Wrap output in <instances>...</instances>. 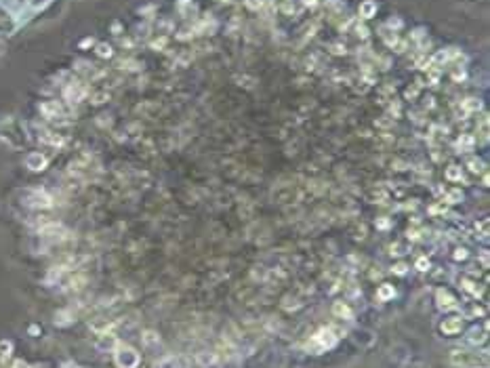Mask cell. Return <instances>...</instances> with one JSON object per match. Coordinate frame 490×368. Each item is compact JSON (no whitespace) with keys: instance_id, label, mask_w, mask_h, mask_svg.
<instances>
[{"instance_id":"23","label":"cell","mask_w":490,"mask_h":368,"mask_svg":"<svg viewBox=\"0 0 490 368\" xmlns=\"http://www.w3.org/2000/svg\"><path fill=\"white\" fill-rule=\"evenodd\" d=\"M469 168H472L473 173H482V162L480 160H469Z\"/></svg>"},{"instance_id":"2","label":"cell","mask_w":490,"mask_h":368,"mask_svg":"<svg viewBox=\"0 0 490 368\" xmlns=\"http://www.w3.org/2000/svg\"><path fill=\"white\" fill-rule=\"evenodd\" d=\"M335 343H337V335H335V331H333V328H324V331L316 333L314 337L307 341L305 350H307L309 353H322V351L330 350V347H335Z\"/></svg>"},{"instance_id":"15","label":"cell","mask_w":490,"mask_h":368,"mask_svg":"<svg viewBox=\"0 0 490 368\" xmlns=\"http://www.w3.org/2000/svg\"><path fill=\"white\" fill-rule=\"evenodd\" d=\"M141 341H143L145 347H150V350H152V347H158V345H160V337H158L154 331H145L143 337H141Z\"/></svg>"},{"instance_id":"5","label":"cell","mask_w":490,"mask_h":368,"mask_svg":"<svg viewBox=\"0 0 490 368\" xmlns=\"http://www.w3.org/2000/svg\"><path fill=\"white\" fill-rule=\"evenodd\" d=\"M436 303H438V307H440L442 312H453V309L459 307V301H456L455 297L450 295L448 290H444V288H440L436 293Z\"/></svg>"},{"instance_id":"25","label":"cell","mask_w":490,"mask_h":368,"mask_svg":"<svg viewBox=\"0 0 490 368\" xmlns=\"http://www.w3.org/2000/svg\"><path fill=\"white\" fill-rule=\"evenodd\" d=\"M455 259H459V261H461V259H467V251L465 249H459V251L455 252Z\"/></svg>"},{"instance_id":"26","label":"cell","mask_w":490,"mask_h":368,"mask_svg":"<svg viewBox=\"0 0 490 368\" xmlns=\"http://www.w3.org/2000/svg\"><path fill=\"white\" fill-rule=\"evenodd\" d=\"M486 314V307H473L472 309V316H484Z\"/></svg>"},{"instance_id":"8","label":"cell","mask_w":490,"mask_h":368,"mask_svg":"<svg viewBox=\"0 0 490 368\" xmlns=\"http://www.w3.org/2000/svg\"><path fill=\"white\" fill-rule=\"evenodd\" d=\"M488 337V324H484L482 328H472L467 335V343L469 345H484Z\"/></svg>"},{"instance_id":"13","label":"cell","mask_w":490,"mask_h":368,"mask_svg":"<svg viewBox=\"0 0 490 368\" xmlns=\"http://www.w3.org/2000/svg\"><path fill=\"white\" fill-rule=\"evenodd\" d=\"M42 112L47 114L49 118H61V116H63V110H61V105L57 103V101H51V103H44V105H42Z\"/></svg>"},{"instance_id":"3","label":"cell","mask_w":490,"mask_h":368,"mask_svg":"<svg viewBox=\"0 0 490 368\" xmlns=\"http://www.w3.org/2000/svg\"><path fill=\"white\" fill-rule=\"evenodd\" d=\"M114 362H116L118 368H137L141 358L139 353L133 350L129 345H118L116 347V353H114Z\"/></svg>"},{"instance_id":"4","label":"cell","mask_w":490,"mask_h":368,"mask_svg":"<svg viewBox=\"0 0 490 368\" xmlns=\"http://www.w3.org/2000/svg\"><path fill=\"white\" fill-rule=\"evenodd\" d=\"M25 204L34 206V208H49L53 206V198L47 194V192H40V189H34V192H28L25 194Z\"/></svg>"},{"instance_id":"16","label":"cell","mask_w":490,"mask_h":368,"mask_svg":"<svg viewBox=\"0 0 490 368\" xmlns=\"http://www.w3.org/2000/svg\"><path fill=\"white\" fill-rule=\"evenodd\" d=\"M475 145V139L472 137V135H463L461 139H459V143H456V148H459L461 151H469Z\"/></svg>"},{"instance_id":"22","label":"cell","mask_w":490,"mask_h":368,"mask_svg":"<svg viewBox=\"0 0 490 368\" xmlns=\"http://www.w3.org/2000/svg\"><path fill=\"white\" fill-rule=\"evenodd\" d=\"M97 53H99L101 57H110V55H112V49L107 47V44H99V47H97Z\"/></svg>"},{"instance_id":"27","label":"cell","mask_w":490,"mask_h":368,"mask_svg":"<svg viewBox=\"0 0 490 368\" xmlns=\"http://www.w3.org/2000/svg\"><path fill=\"white\" fill-rule=\"evenodd\" d=\"M13 368H30V366H28V364H25V362H23V360H17V362H15V364H13Z\"/></svg>"},{"instance_id":"20","label":"cell","mask_w":490,"mask_h":368,"mask_svg":"<svg viewBox=\"0 0 490 368\" xmlns=\"http://www.w3.org/2000/svg\"><path fill=\"white\" fill-rule=\"evenodd\" d=\"M461 200H463L461 189H450L446 194V202H450V204H456V202H461Z\"/></svg>"},{"instance_id":"24","label":"cell","mask_w":490,"mask_h":368,"mask_svg":"<svg viewBox=\"0 0 490 368\" xmlns=\"http://www.w3.org/2000/svg\"><path fill=\"white\" fill-rule=\"evenodd\" d=\"M406 269H408V268H406L404 263H398V265H393V274H398V276H404V274H406Z\"/></svg>"},{"instance_id":"10","label":"cell","mask_w":490,"mask_h":368,"mask_svg":"<svg viewBox=\"0 0 490 368\" xmlns=\"http://www.w3.org/2000/svg\"><path fill=\"white\" fill-rule=\"evenodd\" d=\"M333 314L337 316V318H343V320H352V318H354L352 307H349L347 303H341V301L333 305Z\"/></svg>"},{"instance_id":"17","label":"cell","mask_w":490,"mask_h":368,"mask_svg":"<svg viewBox=\"0 0 490 368\" xmlns=\"http://www.w3.org/2000/svg\"><path fill=\"white\" fill-rule=\"evenodd\" d=\"M374 11H377V4H374L372 2V0H366V2L364 4H362L360 6V15L362 17H364V19H368V17H372V13Z\"/></svg>"},{"instance_id":"7","label":"cell","mask_w":490,"mask_h":368,"mask_svg":"<svg viewBox=\"0 0 490 368\" xmlns=\"http://www.w3.org/2000/svg\"><path fill=\"white\" fill-rule=\"evenodd\" d=\"M440 331L442 335H446V337H453V335H459L463 331V320L461 318H448L444 320L440 324Z\"/></svg>"},{"instance_id":"19","label":"cell","mask_w":490,"mask_h":368,"mask_svg":"<svg viewBox=\"0 0 490 368\" xmlns=\"http://www.w3.org/2000/svg\"><path fill=\"white\" fill-rule=\"evenodd\" d=\"M446 179H450V181H463L461 168H459V167H450V168L446 170Z\"/></svg>"},{"instance_id":"14","label":"cell","mask_w":490,"mask_h":368,"mask_svg":"<svg viewBox=\"0 0 490 368\" xmlns=\"http://www.w3.org/2000/svg\"><path fill=\"white\" fill-rule=\"evenodd\" d=\"M396 297V290H393L391 284H381L379 290H377V299L379 301H389Z\"/></svg>"},{"instance_id":"12","label":"cell","mask_w":490,"mask_h":368,"mask_svg":"<svg viewBox=\"0 0 490 368\" xmlns=\"http://www.w3.org/2000/svg\"><path fill=\"white\" fill-rule=\"evenodd\" d=\"M196 360H198L200 366H213L217 362V351H200L196 353Z\"/></svg>"},{"instance_id":"11","label":"cell","mask_w":490,"mask_h":368,"mask_svg":"<svg viewBox=\"0 0 490 368\" xmlns=\"http://www.w3.org/2000/svg\"><path fill=\"white\" fill-rule=\"evenodd\" d=\"M25 164H28V168H32V170H42L44 167H47V158H44L42 154H30Z\"/></svg>"},{"instance_id":"6","label":"cell","mask_w":490,"mask_h":368,"mask_svg":"<svg viewBox=\"0 0 490 368\" xmlns=\"http://www.w3.org/2000/svg\"><path fill=\"white\" fill-rule=\"evenodd\" d=\"M154 368H187V360L181 356H164L158 360Z\"/></svg>"},{"instance_id":"9","label":"cell","mask_w":490,"mask_h":368,"mask_svg":"<svg viewBox=\"0 0 490 368\" xmlns=\"http://www.w3.org/2000/svg\"><path fill=\"white\" fill-rule=\"evenodd\" d=\"M82 97H84V86H82L80 82H74V84H69V86L66 88V99L72 101V103L80 101Z\"/></svg>"},{"instance_id":"18","label":"cell","mask_w":490,"mask_h":368,"mask_svg":"<svg viewBox=\"0 0 490 368\" xmlns=\"http://www.w3.org/2000/svg\"><path fill=\"white\" fill-rule=\"evenodd\" d=\"M42 141H47V143H51V145H61L63 139H61L59 135H55V133H47V131H44V133H42Z\"/></svg>"},{"instance_id":"1","label":"cell","mask_w":490,"mask_h":368,"mask_svg":"<svg viewBox=\"0 0 490 368\" xmlns=\"http://www.w3.org/2000/svg\"><path fill=\"white\" fill-rule=\"evenodd\" d=\"M450 364L455 368H488V353L472 350H453L450 351Z\"/></svg>"},{"instance_id":"21","label":"cell","mask_w":490,"mask_h":368,"mask_svg":"<svg viewBox=\"0 0 490 368\" xmlns=\"http://www.w3.org/2000/svg\"><path fill=\"white\" fill-rule=\"evenodd\" d=\"M417 269H421V271H427V269H429V259H427V257H421V259H417Z\"/></svg>"}]
</instances>
